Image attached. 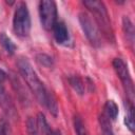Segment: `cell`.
<instances>
[{
	"label": "cell",
	"mask_w": 135,
	"mask_h": 135,
	"mask_svg": "<svg viewBox=\"0 0 135 135\" xmlns=\"http://www.w3.org/2000/svg\"><path fill=\"white\" fill-rule=\"evenodd\" d=\"M17 66H18V71H19L20 75L22 76L26 85L28 86L31 92L35 95V97L39 101V103L44 105L51 112V114H53L54 116H57V114H58L57 100H56L54 94L52 92H50L44 86V84L41 82V80L37 76L34 68L32 66L31 62L26 58L20 57L17 60Z\"/></svg>",
	"instance_id": "obj_1"
},
{
	"label": "cell",
	"mask_w": 135,
	"mask_h": 135,
	"mask_svg": "<svg viewBox=\"0 0 135 135\" xmlns=\"http://www.w3.org/2000/svg\"><path fill=\"white\" fill-rule=\"evenodd\" d=\"M83 5L93 14L94 21L96 25L98 26L100 33L111 42H114V32L112 28V23L110 20L109 13L107 11V7L102 1H95V0H89L83 1Z\"/></svg>",
	"instance_id": "obj_2"
},
{
	"label": "cell",
	"mask_w": 135,
	"mask_h": 135,
	"mask_svg": "<svg viewBox=\"0 0 135 135\" xmlns=\"http://www.w3.org/2000/svg\"><path fill=\"white\" fill-rule=\"evenodd\" d=\"M13 30L18 37H27L31 31V16L26 3L19 2L14 12Z\"/></svg>",
	"instance_id": "obj_3"
},
{
	"label": "cell",
	"mask_w": 135,
	"mask_h": 135,
	"mask_svg": "<svg viewBox=\"0 0 135 135\" xmlns=\"http://www.w3.org/2000/svg\"><path fill=\"white\" fill-rule=\"evenodd\" d=\"M112 64H113V68H114L117 76L119 77V79L123 85V89H124V92L127 95V101L134 103L133 102L134 101V84H133V80H132L131 74L129 72L128 65L120 58H115L113 60Z\"/></svg>",
	"instance_id": "obj_4"
},
{
	"label": "cell",
	"mask_w": 135,
	"mask_h": 135,
	"mask_svg": "<svg viewBox=\"0 0 135 135\" xmlns=\"http://www.w3.org/2000/svg\"><path fill=\"white\" fill-rule=\"evenodd\" d=\"M78 20H79L80 26H81L85 37L90 41V43L95 47L100 46V44H101V33H100L98 26L96 25L94 19H92V17L89 14H86L84 12H81L78 15Z\"/></svg>",
	"instance_id": "obj_5"
},
{
	"label": "cell",
	"mask_w": 135,
	"mask_h": 135,
	"mask_svg": "<svg viewBox=\"0 0 135 135\" xmlns=\"http://www.w3.org/2000/svg\"><path fill=\"white\" fill-rule=\"evenodd\" d=\"M39 17L42 26L45 30H52L57 22V6L52 0L39 2Z\"/></svg>",
	"instance_id": "obj_6"
},
{
	"label": "cell",
	"mask_w": 135,
	"mask_h": 135,
	"mask_svg": "<svg viewBox=\"0 0 135 135\" xmlns=\"http://www.w3.org/2000/svg\"><path fill=\"white\" fill-rule=\"evenodd\" d=\"M53 34L58 44H64L70 40V35L66 25L62 21H57L53 26Z\"/></svg>",
	"instance_id": "obj_7"
},
{
	"label": "cell",
	"mask_w": 135,
	"mask_h": 135,
	"mask_svg": "<svg viewBox=\"0 0 135 135\" xmlns=\"http://www.w3.org/2000/svg\"><path fill=\"white\" fill-rule=\"evenodd\" d=\"M122 30H123L124 36L127 37V41L129 42L131 47H133L135 31H134V25H133L132 21L127 16H123V18H122Z\"/></svg>",
	"instance_id": "obj_8"
},
{
	"label": "cell",
	"mask_w": 135,
	"mask_h": 135,
	"mask_svg": "<svg viewBox=\"0 0 135 135\" xmlns=\"http://www.w3.org/2000/svg\"><path fill=\"white\" fill-rule=\"evenodd\" d=\"M70 85L73 88V90L78 94V95H83L84 90H85V84L83 83V80L78 76V75H70L68 77Z\"/></svg>",
	"instance_id": "obj_9"
},
{
	"label": "cell",
	"mask_w": 135,
	"mask_h": 135,
	"mask_svg": "<svg viewBox=\"0 0 135 135\" xmlns=\"http://www.w3.org/2000/svg\"><path fill=\"white\" fill-rule=\"evenodd\" d=\"M0 44L8 55H13L16 52L15 43L5 33H0Z\"/></svg>",
	"instance_id": "obj_10"
},
{
	"label": "cell",
	"mask_w": 135,
	"mask_h": 135,
	"mask_svg": "<svg viewBox=\"0 0 135 135\" xmlns=\"http://www.w3.org/2000/svg\"><path fill=\"white\" fill-rule=\"evenodd\" d=\"M104 115L110 120H115L118 116V107L113 100H108L104 103Z\"/></svg>",
	"instance_id": "obj_11"
},
{
	"label": "cell",
	"mask_w": 135,
	"mask_h": 135,
	"mask_svg": "<svg viewBox=\"0 0 135 135\" xmlns=\"http://www.w3.org/2000/svg\"><path fill=\"white\" fill-rule=\"evenodd\" d=\"M99 126H100V130H101L102 135H114L111 120L104 115V113H102L99 116Z\"/></svg>",
	"instance_id": "obj_12"
},
{
	"label": "cell",
	"mask_w": 135,
	"mask_h": 135,
	"mask_svg": "<svg viewBox=\"0 0 135 135\" xmlns=\"http://www.w3.org/2000/svg\"><path fill=\"white\" fill-rule=\"evenodd\" d=\"M127 116L124 117V123L127 128L133 132L134 131V103L127 101Z\"/></svg>",
	"instance_id": "obj_13"
},
{
	"label": "cell",
	"mask_w": 135,
	"mask_h": 135,
	"mask_svg": "<svg viewBox=\"0 0 135 135\" xmlns=\"http://www.w3.org/2000/svg\"><path fill=\"white\" fill-rule=\"evenodd\" d=\"M37 126H38V129H40V131L44 134V135H53L54 134V131L51 129V127L49 126L44 115L42 113H39L38 116H37Z\"/></svg>",
	"instance_id": "obj_14"
},
{
	"label": "cell",
	"mask_w": 135,
	"mask_h": 135,
	"mask_svg": "<svg viewBox=\"0 0 135 135\" xmlns=\"http://www.w3.org/2000/svg\"><path fill=\"white\" fill-rule=\"evenodd\" d=\"M73 123H74V129H75L76 135H88L86 128H85V126H84V123H83V121L79 115L74 116Z\"/></svg>",
	"instance_id": "obj_15"
},
{
	"label": "cell",
	"mask_w": 135,
	"mask_h": 135,
	"mask_svg": "<svg viewBox=\"0 0 135 135\" xmlns=\"http://www.w3.org/2000/svg\"><path fill=\"white\" fill-rule=\"evenodd\" d=\"M36 60H37V62L39 64H41V65H43L45 68H51L53 65V63H54L53 58L51 56L46 55V54H38L36 56Z\"/></svg>",
	"instance_id": "obj_16"
},
{
	"label": "cell",
	"mask_w": 135,
	"mask_h": 135,
	"mask_svg": "<svg viewBox=\"0 0 135 135\" xmlns=\"http://www.w3.org/2000/svg\"><path fill=\"white\" fill-rule=\"evenodd\" d=\"M26 129L28 135H38V126L37 121L33 117H28L26 121Z\"/></svg>",
	"instance_id": "obj_17"
},
{
	"label": "cell",
	"mask_w": 135,
	"mask_h": 135,
	"mask_svg": "<svg viewBox=\"0 0 135 135\" xmlns=\"http://www.w3.org/2000/svg\"><path fill=\"white\" fill-rule=\"evenodd\" d=\"M0 135H7V122L4 119L0 120Z\"/></svg>",
	"instance_id": "obj_18"
},
{
	"label": "cell",
	"mask_w": 135,
	"mask_h": 135,
	"mask_svg": "<svg viewBox=\"0 0 135 135\" xmlns=\"http://www.w3.org/2000/svg\"><path fill=\"white\" fill-rule=\"evenodd\" d=\"M5 79H6V73L2 69H0V85L4 82Z\"/></svg>",
	"instance_id": "obj_19"
},
{
	"label": "cell",
	"mask_w": 135,
	"mask_h": 135,
	"mask_svg": "<svg viewBox=\"0 0 135 135\" xmlns=\"http://www.w3.org/2000/svg\"><path fill=\"white\" fill-rule=\"evenodd\" d=\"M53 135H61V133H60V131L56 130V131H54V134Z\"/></svg>",
	"instance_id": "obj_20"
}]
</instances>
